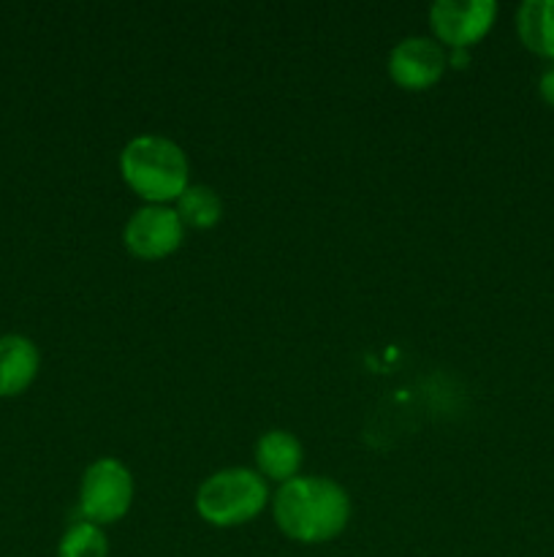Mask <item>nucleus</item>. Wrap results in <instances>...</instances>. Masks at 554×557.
Here are the masks:
<instances>
[{
	"label": "nucleus",
	"instance_id": "f257e3e1",
	"mask_svg": "<svg viewBox=\"0 0 554 557\" xmlns=\"http://www.w3.org/2000/svg\"><path fill=\"white\" fill-rule=\"evenodd\" d=\"M275 522L299 544H324L340 536L351 520V498L324 476H297L277 487Z\"/></svg>",
	"mask_w": 554,
	"mask_h": 557
},
{
	"label": "nucleus",
	"instance_id": "f03ea898",
	"mask_svg": "<svg viewBox=\"0 0 554 557\" xmlns=\"http://www.w3.org/2000/svg\"><path fill=\"white\" fill-rule=\"evenodd\" d=\"M125 185L147 205L177 201L190 185V163L182 147L166 136H136L119 152Z\"/></svg>",
	"mask_w": 554,
	"mask_h": 557
},
{
	"label": "nucleus",
	"instance_id": "7ed1b4c3",
	"mask_svg": "<svg viewBox=\"0 0 554 557\" xmlns=\"http://www.w3.org/2000/svg\"><path fill=\"white\" fill-rule=\"evenodd\" d=\"M269 493L261 473L250 468H226L206 479L196 493V511L215 528H237L264 511Z\"/></svg>",
	"mask_w": 554,
	"mask_h": 557
},
{
	"label": "nucleus",
	"instance_id": "20e7f679",
	"mask_svg": "<svg viewBox=\"0 0 554 557\" xmlns=\"http://www.w3.org/2000/svg\"><path fill=\"white\" fill-rule=\"evenodd\" d=\"M134 500V479L130 471L114 457H101L85 471L79 487L81 520L92 525H112L123 520Z\"/></svg>",
	"mask_w": 554,
	"mask_h": 557
},
{
	"label": "nucleus",
	"instance_id": "39448f33",
	"mask_svg": "<svg viewBox=\"0 0 554 557\" xmlns=\"http://www.w3.org/2000/svg\"><path fill=\"white\" fill-rule=\"evenodd\" d=\"M498 20V3L492 0H438L429 9V22L438 44L451 52H467L476 47Z\"/></svg>",
	"mask_w": 554,
	"mask_h": 557
},
{
	"label": "nucleus",
	"instance_id": "423d86ee",
	"mask_svg": "<svg viewBox=\"0 0 554 557\" xmlns=\"http://www.w3.org/2000/svg\"><path fill=\"white\" fill-rule=\"evenodd\" d=\"M185 226L177 210L166 205H147L128 218L123 243L136 259L158 261L172 256L182 245Z\"/></svg>",
	"mask_w": 554,
	"mask_h": 557
},
{
	"label": "nucleus",
	"instance_id": "0eeeda50",
	"mask_svg": "<svg viewBox=\"0 0 554 557\" xmlns=\"http://www.w3.org/2000/svg\"><path fill=\"white\" fill-rule=\"evenodd\" d=\"M445 65H449V58L435 38L411 36L402 38L391 49L389 74L402 90L421 92L438 85L440 76L445 74Z\"/></svg>",
	"mask_w": 554,
	"mask_h": 557
},
{
	"label": "nucleus",
	"instance_id": "6e6552de",
	"mask_svg": "<svg viewBox=\"0 0 554 557\" xmlns=\"http://www.w3.org/2000/svg\"><path fill=\"white\" fill-rule=\"evenodd\" d=\"M41 357L36 343L22 335L0 337V397H16L36 381Z\"/></svg>",
	"mask_w": 554,
	"mask_h": 557
},
{
	"label": "nucleus",
	"instance_id": "1a4fd4ad",
	"mask_svg": "<svg viewBox=\"0 0 554 557\" xmlns=\"http://www.w3.org/2000/svg\"><path fill=\"white\" fill-rule=\"evenodd\" d=\"M302 444L288 430H269L255 444V466H259L261 476L280 484L297 479L299 468H302Z\"/></svg>",
	"mask_w": 554,
	"mask_h": 557
},
{
	"label": "nucleus",
	"instance_id": "9d476101",
	"mask_svg": "<svg viewBox=\"0 0 554 557\" xmlns=\"http://www.w3.org/2000/svg\"><path fill=\"white\" fill-rule=\"evenodd\" d=\"M516 33L532 54L554 63V0H525L516 11Z\"/></svg>",
	"mask_w": 554,
	"mask_h": 557
},
{
	"label": "nucleus",
	"instance_id": "9b49d317",
	"mask_svg": "<svg viewBox=\"0 0 554 557\" xmlns=\"http://www.w3.org/2000/svg\"><path fill=\"white\" fill-rule=\"evenodd\" d=\"M174 210L185 228H212L223 218V201L206 185H188Z\"/></svg>",
	"mask_w": 554,
	"mask_h": 557
},
{
	"label": "nucleus",
	"instance_id": "f8f14e48",
	"mask_svg": "<svg viewBox=\"0 0 554 557\" xmlns=\"http://www.w3.org/2000/svg\"><path fill=\"white\" fill-rule=\"evenodd\" d=\"M109 542L101 525L79 520L63 533L58 544V557H106Z\"/></svg>",
	"mask_w": 554,
	"mask_h": 557
},
{
	"label": "nucleus",
	"instance_id": "ddd939ff",
	"mask_svg": "<svg viewBox=\"0 0 554 557\" xmlns=\"http://www.w3.org/2000/svg\"><path fill=\"white\" fill-rule=\"evenodd\" d=\"M538 92H541L543 101L554 109V65H549L541 74V79H538Z\"/></svg>",
	"mask_w": 554,
	"mask_h": 557
}]
</instances>
